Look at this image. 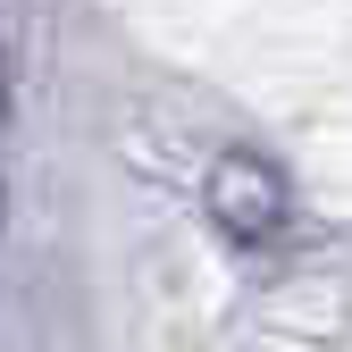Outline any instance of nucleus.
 I'll return each instance as SVG.
<instances>
[{"label": "nucleus", "mask_w": 352, "mask_h": 352, "mask_svg": "<svg viewBox=\"0 0 352 352\" xmlns=\"http://www.w3.org/2000/svg\"><path fill=\"white\" fill-rule=\"evenodd\" d=\"M201 201L218 218V235L243 243V252H260V243L285 227V176L269 160H252V151H227V160H218L210 185H201Z\"/></svg>", "instance_id": "f257e3e1"}, {"label": "nucleus", "mask_w": 352, "mask_h": 352, "mask_svg": "<svg viewBox=\"0 0 352 352\" xmlns=\"http://www.w3.org/2000/svg\"><path fill=\"white\" fill-rule=\"evenodd\" d=\"M0 93H9V76H0Z\"/></svg>", "instance_id": "f03ea898"}, {"label": "nucleus", "mask_w": 352, "mask_h": 352, "mask_svg": "<svg viewBox=\"0 0 352 352\" xmlns=\"http://www.w3.org/2000/svg\"><path fill=\"white\" fill-rule=\"evenodd\" d=\"M0 218H9V201H0Z\"/></svg>", "instance_id": "7ed1b4c3"}]
</instances>
